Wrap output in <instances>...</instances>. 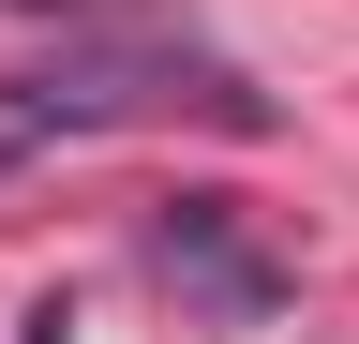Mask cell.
I'll list each match as a JSON object with an SVG mask.
<instances>
[{
	"instance_id": "1",
	"label": "cell",
	"mask_w": 359,
	"mask_h": 344,
	"mask_svg": "<svg viewBox=\"0 0 359 344\" xmlns=\"http://www.w3.org/2000/svg\"><path fill=\"white\" fill-rule=\"evenodd\" d=\"M105 120H224V135H255L269 105L210 46H180V30H105V46H75V60H45V75L0 90V165L45 150V135H105Z\"/></svg>"
},
{
	"instance_id": "2",
	"label": "cell",
	"mask_w": 359,
	"mask_h": 344,
	"mask_svg": "<svg viewBox=\"0 0 359 344\" xmlns=\"http://www.w3.org/2000/svg\"><path fill=\"white\" fill-rule=\"evenodd\" d=\"M150 270L195 299L210 329H269V315H285V254H269L224 195H165L150 209Z\"/></svg>"
}]
</instances>
